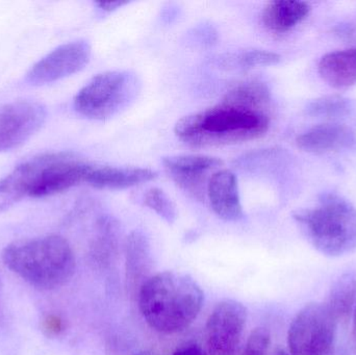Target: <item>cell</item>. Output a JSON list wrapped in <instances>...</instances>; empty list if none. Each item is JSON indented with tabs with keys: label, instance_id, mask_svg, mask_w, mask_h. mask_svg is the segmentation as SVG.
Listing matches in <instances>:
<instances>
[{
	"label": "cell",
	"instance_id": "obj_32",
	"mask_svg": "<svg viewBox=\"0 0 356 355\" xmlns=\"http://www.w3.org/2000/svg\"><path fill=\"white\" fill-rule=\"evenodd\" d=\"M1 290H2L1 279H0V295H1Z\"/></svg>",
	"mask_w": 356,
	"mask_h": 355
},
{
	"label": "cell",
	"instance_id": "obj_16",
	"mask_svg": "<svg viewBox=\"0 0 356 355\" xmlns=\"http://www.w3.org/2000/svg\"><path fill=\"white\" fill-rule=\"evenodd\" d=\"M311 12V6L305 1L277 0L269 2L264 8L261 19L264 25L274 33H286L302 22Z\"/></svg>",
	"mask_w": 356,
	"mask_h": 355
},
{
	"label": "cell",
	"instance_id": "obj_23",
	"mask_svg": "<svg viewBox=\"0 0 356 355\" xmlns=\"http://www.w3.org/2000/svg\"><path fill=\"white\" fill-rule=\"evenodd\" d=\"M282 56L273 51L263 49H250L236 56V63L241 68H254L259 66H272L278 64Z\"/></svg>",
	"mask_w": 356,
	"mask_h": 355
},
{
	"label": "cell",
	"instance_id": "obj_26",
	"mask_svg": "<svg viewBox=\"0 0 356 355\" xmlns=\"http://www.w3.org/2000/svg\"><path fill=\"white\" fill-rule=\"evenodd\" d=\"M173 355H207L201 346L197 344H186L178 348Z\"/></svg>",
	"mask_w": 356,
	"mask_h": 355
},
{
	"label": "cell",
	"instance_id": "obj_17",
	"mask_svg": "<svg viewBox=\"0 0 356 355\" xmlns=\"http://www.w3.org/2000/svg\"><path fill=\"white\" fill-rule=\"evenodd\" d=\"M320 76L328 85L338 89L356 83V47L330 52L319 63Z\"/></svg>",
	"mask_w": 356,
	"mask_h": 355
},
{
	"label": "cell",
	"instance_id": "obj_12",
	"mask_svg": "<svg viewBox=\"0 0 356 355\" xmlns=\"http://www.w3.org/2000/svg\"><path fill=\"white\" fill-rule=\"evenodd\" d=\"M207 194L211 208L222 220L238 222L244 218L238 179L232 171L222 169L213 172Z\"/></svg>",
	"mask_w": 356,
	"mask_h": 355
},
{
	"label": "cell",
	"instance_id": "obj_19",
	"mask_svg": "<svg viewBox=\"0 0 356 355\" xmlns=\"http://www.w3.org/2000/svg\"><path fill=\"white\" fill-rule=\"evenodd\" d=\"M356 297V279L353 274L343 275L330 292L327 308L339 323L350 317Z\"/></svg>",
	"mask_w": 356,
	"mask_h": 355
},
{
	"label": "cell",
	"instance_id": "obj_18",
	"mask_svg": "<svg viewBox=\"0 0 356 355\" xmlns=\"http://www.w3.org/2000/svg\"><path fill=\"white\" fill-rule=\"evenodd\" d=\"M271 100L270 90L265 83L259 81H246L232 88L222 101L245 108L264 110Z\"/></svg>",
	"mask_w": 356,
	"mask_h": 355
},
{
	"label": "cell",
	"instance_id": "obj_3",
	"mask_svg": "<svg viewBox=\"0 0 356 355\" xmlns=\"http://www.w3.org/2000/svg\"><path fill=\"white\" fill-rule=\"evenodd\" d=\"M1 258L12 272L44 291L66 285L76 266L72 247L58 235L13 242L4 248Z\"/></svg>",
	"mask_w": 356,
	"mask_h": 355
},
{
	"label": "cell",
	"instance_id": "obj_5",
	"mask_svg": "<svg viewBox=\"0 0 356 355\" xmlns=\"http://www.w3.org/2000/svg\"><path fill=\"white\" fill-rule=\"evenodd\" d=\"M293 218L325 256H344L356 249V208L337 194H324L317 206L297 210Z\"/></svg>",
	"mask_w": 356,
	"mask_h": 355
},
{
	"label": "cell",
	"instance_id": "obj_10",
	"mask_svg": "<svg viewBox=\"0 0 356 355\" xmlns=\"http://www.w3.org/2000/svg\"><path fill=\"white\" fill-rule=\"evenodd\" d=\"M91 54V44L87 40L63 44L35 63L25 81L31 85H43L70 76L87 66Z\"/></svg>",
	"mask_w": 356,
	"mask_h": 355
},
{
	"label": "cell",
	"instance_id": "obj_21",
	"mask_svg": "<svg viewBox=\"0 0 356 355\" xmlns=\"http://www.w3.org/2000/svg\"><path fill=\"white\" fill-rule=\"evenodd\" d=\"M351 104L341 96H325L309 102L307 113L309 116L321 118H338L350 113Z\"/></svg>",
	"mask_w": 356,
	"mask_h": 355
},
{
	"label": "cell",
	"instance_id": "obj_11",
	"mask_svg": "<svg viewBox=\"0 0 356 355\" xmlns=\"http://www.w3.org/2000/svg\"><path fill=\"white\" fill-rule=\"evenodd\" d=\"M165 170L184 191L198 199L204 197L207 190V174L223 166L224 162L215 156L184 154L163 158Z\"/></svg>",
	"mask_w": 356,
	"mask_h": 355
},
{
	"label": "cell",
	"instance_id": "obj_8",
	"mask_svg": "<svg viewBox=\"0 0 356 355\" xmlns=\"http://www.w3.org/2000/svg\"><path fill=\"white\" fill-rule=\"evenodd\" d=\"M246 308L234 300L216 306L205 327V341L209 355H234L242 341L247 322Z\"/></svg>",
	"mask_w": 356,
	"mask_h": 355
},
{
	"label": "cell",
	"instance_id": "obj_20",
	"mask_svg": "<svg viewBox=\"0 0 356 355\" xmlns=\"http://www.w3.org/2000/svg\"><path fill=\"white\" fill-rule=\"evenodd\" d=\"M118 225L111 218H104L98 225V235L92 245V256L97 264H108L117 248Z\"/></svg>",
	"mask_w": 356,
	"mask_h": 355
},
{
	"label": "cell",
	"instance_id": "obj_1",
	"mask_svg": "<svg viewBox=\"0 0 356 355\" xmlns=\"http://www.w3.org/2000/svg\"><path fill=\"white\" fill-rule=\"evenodd\" d=\"M202 290L186 274L163 272L149 277L139 290V308L147 324L172 335L188 329L200 314Z\"/></svg>",
	"mask_w": 356,
	"mask_h": 355
},
{
	"label": "cell",
	"instance_id": "obj_22",
	"mask_svg": "<svg viewBox=\"0 0 356 355\" xmlns=\"http://www.w3.org/2000/svg\"><path fill=\"white\" fill-rule=\"evenodd\" d=\"M143 204L150 210L156 212L166 222H175L177 218V210L169 196L159 188H152L144 194Z\"/></svg>",
	"mask_w": 356,
	"mask_h": 355
},
{
	"label": "cell",
	"instance_id": "obj_6",
	"mask_svg": "<svg viewBox=\"0 0 356 355\" xmlns=\"http://www.w3.org/2000/svg\"><path fill=\"white\" fill-rule=\"evenodd\" d=\"M141 83L131 71H106L94 76L74 98L77 113L93 120H106L131 106Z\"/></svg>",
	"mask_w": 356,
	"mask_h": 355
},
{
	"label": "cell",
	"instance_id": "obj_2",
	"mask_svg": "<svg viewBox=\"0 0 356 355\" xmlns=\"http://www.w3.org/2000/svg\"><path fill=\"white\" fill-rule=\"evenodd\" d=\"M269 127L270 119L264 110L221 101L182 117L175 124V133L186 145L215 147L259 139Z\"/></svg>",
	"mask_w": 356,
	"mask_h": 355
},
{
	"label": "cell",
	"instance_id": "obj_15",
	"mask_svg": "<svg viewBox=\"0 0 356 355\" xmlns=\"http://www.w3.org/2000/svg\"><path fill=\"white\" fill-rule=\"evenodd\" d=\"M127 256V279L129 288L136 290L142 287L149 277L152 267V248L147 236L141 231L129 233L125 243Z\"/></svg>",
	"mask_w": 356,
	"mask_h": 355
},
{
	"label": "cell",
	"instance_id": "obj_9",
	"mask_svg": "<svg viewBox=\"0 0 356 355\" xmlns=\"http://www.w3.org/2000/svg\"><path fill=\"white\" fill-rule=\"evenodd\" d=\"M47 110L35 100L21 99L0 108V152L10 151L29 141L45 123Z\"/></svg>",
	"mask_w": 356,
	"mask_h": 355
},
{
	"label": "cell",
	"instance_id": "obj_27",
	"mask_svg": "<svg viewBox=\"0 0 356 355\" xmlns=\"http://www.w3.org/2000/svg\"><path fill=\"white\" fill-rule=\"evenodd\" d=\"M129 3V1H121V0H118V1H99L96 2L98 6L102 8L104 12H114V10H118V8H122L125 4Z\"/></svg>",
	"mask_w": 356,
	"mask_h": 355
},
{
	"label": "cell",
	"instance_id": "obj_30",
	"mask_svg": "<svg viewBox=\"0 0 356 355\" xmlns=\"http://www.w3.org/2000/svg\"><path fill=\"white\" fill-rule=\"evenodd\" d=\"M353 338H355V342L356 345V310L355 315V322H353Z\"/></svg>",
	"mask_w": 356,
	"mask_h": 355
},
{
	"label": "cell",
	"instance_id": "obj_13",
	"mask_svg": "<svg viewBox=\"0 0 356 355\" xmlns=\"http://www.w3.org/2000/svg\"><path fill=\"white\" fill-rule=\"evenodd\" d=\"M297 145L312 154L353 149L356 147V133L345 125H317L299 135Z\"/></svg>",
	"mask_w": 356,
	"mask_h": 355
},
{
	"label": "cell",
	"instance_id": "obj_4",
	"mask_svg": "<svg viewBox=\"0 0 356 355\" xmlns=\"http://www.w3.org/2000/svg\"><path fill=\"white\" fill-rule=\"evenodd\" d=\"M93 167L70 151L40 154L19 165L4 177V193L12 200L24 196L42 198L54 195L87 181Z\"/></svg>",
	"mask_w": 356,
	"mask_h": 355
},
{
	"label": "cell",
	"instance_id": "obj_14",
	"mask_svg": "<svg viewBox=\"0 0 356 355\" xmlns=\"http://www.w3.org/2000/svg\"><path fill=\"white\" fill-rule=\"evenodd\" d=\"M158 172L138 167H93L86 183L100 190H121L154 181Z\"/></svg>",
	"mask_w": 356,
	"mask_h": 355
},
{
	"label": "cell",
	"instance_id": "obj_24",
	"mask_svg": "<svg viewBox=\"0 0 356 355\" xmlns=\"http://www.w3.org/2000/svg\"><path fill=\"white\" fill-rule=\"evenodd\" d=\"M271 343V336L268 329L259 327L249 336L243 355H266Z\"/></svg>",
	"mask_w": 356,
	"mask_h": 355
},
{
	"label": "cell",
	"instance_id": "obj_7",
	"mask_svg": "<svg viewBox=\"0 0 356 355\" xmlns=\"http://www.w3.org/2000/svg\"><path fill=\"white\" fill-rule=\"evenodd\" d=\"M339 322L325 304L305 306L289 331L292 355H348L338 345Z\"/></svg>",
	"mask_w": 356,
	"mask_h": 355
},
{
	"label": "cell",
	"instance_id": "obj_29",
	"mask_svg": "<svg viewBox=\"0 0 356 355\" xmlns=\"http://www.w3.org/2000/svg\"><path fill=\"white\" fill-rule=\"evenodd\" d=\"M135 355H158L154 350H143V352H139V354Z\"/></svg>",
	"mask_w": 356,
	"mask_h": 355
},
{
	"label": "cell",
	"instance_id": "obj_25",
	"mask_svg": "<svg viewBox=\"0 0 356 355\" xmlns=\"http://www.w3.org/2000/svg\"><path fill=\"white\" fill-rule=\"evenodd\" d=\"M42 331L47 337H56L65 331V322L60 316L48 315L42 321Z\"/></svg>",
	"mask_w": 356,
	"mask_h": 355
},
{
	"label": "cell",
	"instance_id": "obj_31",
	"mask_svg": "<svg viewBox=\"0 0 356 355\" xmlns=\"http://www.w3.org/2000/svg\"><path fill=\"white\" fill-rule=\"evenodd\" d=\"M275 355H288V354H284V352H278V354H276Z\"/></svg>",
	"mask_w": 356,
	"mask_h": 355
},
{
	"label": "cell",
	"instance_id": "obj_28",
	"mask_svg": "<svg viewBox=\"0 0 356 355\" xmlns=\"http://www.w3.org/2000/svg\"><path fill=\"white\" fill-rule=\"evenodd\" d=\"M6 190V179H0V193H4Z\"/></svg>",
	"mask_w": 356,
	"mask_h": 355
}]
</instances>
